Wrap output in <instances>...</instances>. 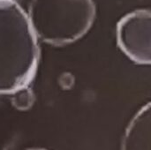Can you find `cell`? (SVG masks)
I'll list each match as a JSON object with an SVG mask.
<instances>
[{"label": "cell", "mask_w": 151, "mask_h": 150, "mask_svg": "<svg viewBox=\"0 0 151 150\" xmlns=\"http://www.w3.org/2000/svg\"><path fill=\"white\" fill-rule=\"evenodd\" d=\"M95 14L93 0H31L27 16L36 37L63 45L81 38Z\"/></svg>", "instance_id": "7a4b0ae2"}, {"label": "cell", "mask_w": 151, "mask_h": 150, "mask_svg": "<svg viewBox=\"0 0 151 150\" xmlns=\"http://www.w3.org/2000/svg\"><path fill=\"white\" fill-rule=\"evenodd\" d=\"M122 150H150V105L143 107L129 125Z\"/></svg>", "instance_id": "277c9868"}, {"label": "cell", "mask_w": 151, "mask_h": 150, "mask_svg": "<svg viewBox=\"0 0 151 150\" xmlns=\"http://www.w3.org/2000/svg\"><path fill=\"white\" fill-rule=\"evenodd\" d=\"M32 150H43V149H32Z\"/></svg>", "instance_id": "5b68a950"}, {"label": "cell", "mask_w": 151, "mask_h": 150, "mask_svg": "<svg viewBox=\"0 0 151 150\" xmlns=\"http://www.w3.org/2000/svg\"><path fill=\"white\" fill-rule=\"evenodd\" d=\"M38 59L37 37L27 14L15 0H0V95L24 89Z\"/></svg>", "instance_id": "6da1fadb"}, {"label": "cell", "mask_w": 151, "mask_h": 150, "mask_svg": "<svg viewBox=\"0 0 151 150\" xmlns=\"http://www.w3.org/2000/svg\"><path fill=\"white\" fill-rule=\"evenodd\" d=\"M118 42L123 52L141 65L151 62V13L137 10L126 15L118 24Z\"/></svg>", "instance_id": "3957f363"}]
</instances>
